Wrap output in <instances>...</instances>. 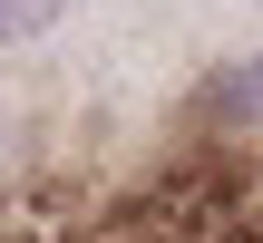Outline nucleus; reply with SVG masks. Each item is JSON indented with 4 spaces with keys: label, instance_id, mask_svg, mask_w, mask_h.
Returning <instances> with one entry per match:
<instances>
[{
    "label": "nucleus",
    "instance_id": "1",
    "mask_svg": "<svg viewBox=\"0 0 263 243\" xmlns=\"http://www.w3.org/2000/svg\"><path fill=\"white\" fill-rule=\"evenodd\" d=\"M205 117H215V127H263V58L224 68V78L205 88Z\"/></svg>",
    "mask_w": 263,
    "mask_h": 243
},
{
    "label": "nucleus",
    "instance_id": "2",
    "mask_svg": "<svg viewBox=\"0 0 263 243\" xmlns=\"http://www.w3.org/2000/svg\"><path fill=\"white\" fill-rule=\"evenodd\" d=\"M68 19V0H0V49H29Z\"/></svg>",
    "mask_w": 263,
    "mask_h": 243
}]
</instances>
